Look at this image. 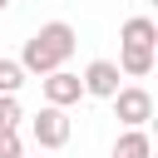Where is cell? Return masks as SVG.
I'll return each instance as SVG.
<instances>
[{
    "label": "cell",
    "mask_w": 158,
    "mask_h": 158,
    "mask_svg": "<svg viewBox=\"0 0 158 158\" xmlns=\"http://www.w3.org/2000/svg\"><path fill=\"white\" fill-rule=\"evenodd\" d=\"M74 44H79L74 25H64V20H49V25H40V30L25 40V49H20V69L44 79L49 69H64V59L74 54Z\"/></svg>",
    "instance_id": "cell-1"
},
{
    "label": "cell",
    "mask_w": 158,
    "mask_h": 158,
    "mask_svg": "<svg viewBox=\"0 0 158 158\" xmlns=\"http://www.w3.org/2000/svg\"><path fill=\"white\" fill-rule=\"evenodd\" d=\"M109 104H114V114H118L123 128H143V123L153 118V94H148L143 84H118V94H114Z\"/></svg>",
    "instance_id": "cell-2"
},
{
    "label": "cell",
    "mask_w": 158,
    "mask_h": 158,
    "mask_svg": "<svg viewBox=\"0 0 158 158\" xmlns=\"http://www.w3.org/2000/svg\"><path fill=\"white\" fill-rule=\"evenodd\" d=\"M69 133H74V128H69V114H64V109H54V104H44V109L30 118V138H35L40 148H64V143H69Z\"/></svg>",
    "instance_id": "cell-3"
},
{
    "label": "cell",
    "mask_w": 158,
    "mask_h": 158,
    "mask_svg": "<svg viewBox=\"0 0 158 158\" xmlns=\"http://www.w3.org/2000/svg\"><path fill=\"white\" fill-rule=\"evenodd\" d=\"M118 79H123V74H118V64H114V59H94V64L79 74L84 94H94V99H114V94H118Z\"/></svg>",
    "instance_id": "cell-4"
},
{
    "label": "cell",
    "mask_w": 158,
    "mask_h": 158,
    "mask_svg": "<svg viewBox=\"0 0 158 158\" xmlns=\"http://www.w3.org/2000/svg\"><path fill=\"white\" fill-rule=\"evenodd\" d=\"M44 99H49L54 109H69V104H79V99H84V84H79V74H69V69H49V74H44Z\"/></svg>",
    "instance_id": "cell-5"
},
{
    "label": "cell",
    "mask_w": 158,
    "mask_h": 158,
    "mask_svg": "<svg viewBox=\"0 0 158 158\" xmlns=\"http://www.w3.org/2000/svg\"><path fill=\"white\" fill-rule=\"evenodd\" d=\"M118 74H128V79L153 74V49H143V44H123V49H118Z\"/></svg>",
    "instance_id": "cell-6"
},
{
    "label": "cell",
    "mask_w": 158,
    "mask_h": 158,
    "mask_svg": "<svg viewBox=\"0 0 158 158\" xmlns=\"http://www.w3.org/2000/svg\"><path fill=\"white\" fill-rule=\"evenodd\" d=\"M118 40H123V44H143V49H153V44H158V25H153L148 15H133V20H123Z\"/></svg>",
    "instance_id": "cell-7"
},
{
    "label": "cell",
    "mask_w": 158,
    "mask_h": 158,
    "mask_svg": "<svg viewBox=\"0 0 158 158\" xmlns=\"http://www.w3.org/2000/svg\"><path fill=\"white\" fill-rule=\"evenodd\" d=\"M114 158H153V138L143 128H123L114 143Z\"/></svg>",
    "instance_id": "cell-8"
},
{
    "label": "cell",
    "mask_w": 158,
    "mask_h": 158,
    "mask_svg": "<svg viewBox=\"0 0 158 158\" xmlns=\"http://www.w3.org/2000/svg\"><path fill=\"white\" fill-rule=\"evenodd\" d=\"M20 84H25L20 59H0V94H20Z\"/></svg>",
    "instance_id": "cell-9"
},
{
    "label": "cell",
    "mask_w": 158,
    "mask_h": 158,
    "mask_svg": "<svg viewBox=\"0 0 158 158\" xmlns=\"http://www.w3.org/2000/svg\"><path fill=\"white\" fill-rule=\"evenodd\" d=\"M20 99L15 94H0V133H10V128H20Z\"/></svg>",
    "instance_id": "cell-10"
},
{
    "label": "cell",
    "mask_w": 158,
    "mask_h": 158,
    "mask_svg": "<svg viewBox=\"0 0 158 158\" xmlns=\"http://www.w3.org/2000/svg\"><path fill=\"white\" fill-rule=\"evenodd\" d=\"M0 158H25V143H20V133L10 128V133H0Z\"/></svg>",
    "instance_id": "cell-11"
},
{
    "label": "cell",
    "mask_w": 158,
    "mask_h": 158,
    "mask_svg": "<svg viewBox=\"0 0 158 158\" xmlns=\"http://www.w3.org/2000/svg\"><path fill=\"white\" fill-rule=\"evenodd\" d=\"M0 10H10V0H0Z\"/></svg>",
    "instance_id": "cell-12"
}]
</instances>
